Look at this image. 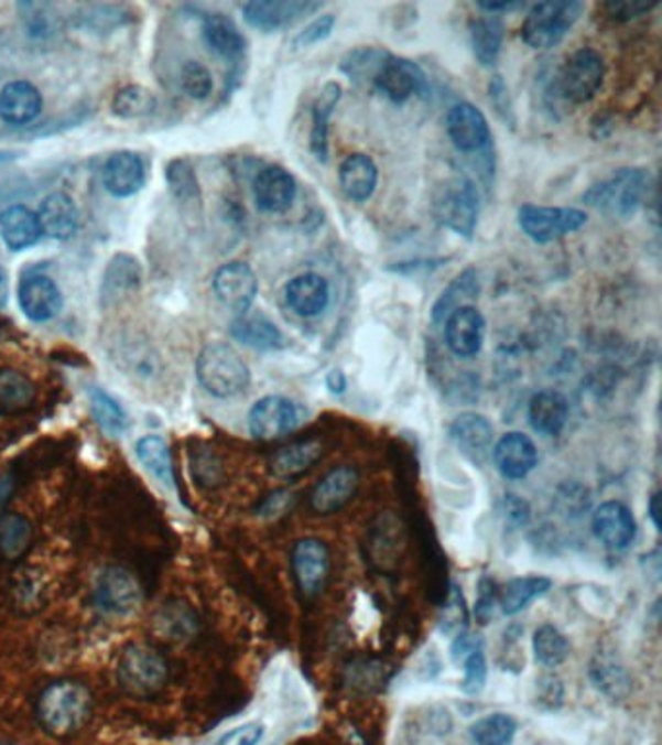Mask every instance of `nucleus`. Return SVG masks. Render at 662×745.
<instances>
[{
    "instance_id": "1",
    "label": "nucleus",
    "mask_w": 662,
    "mask_h": 745,
    "mask_svg": "<svg viewBox=\"0 0 662 745\" xmlns=\"http://www.w3.org/2000/svg\"><path fill=\"white\" fill-rule=\"evenodd\" d=\"M94 699L80 681L58 680L43 689L35 713L43 730L55 737L74 736L90 721Z\"/></svg>"
},
{
    "instance_id": "2",
    "label": "nucleus",
    "mask_w": 662,
    "mask_h": 745,
    "mask_svg": "<svg viewBox=\"0 0 662 745\" xmlns=\"http://www.w3.org/2000/svg\"><path fill=\"white\" fill-rule=\"evenodd\" d=\"M653 186L651 171L643 168H621L614 171L610 177L590 186L583 195V203L608 216L630 218L639 208H643Z\"/></svg>"
},
{
    "instance_id": "3",
    "label": "nucleus",
    "mask_w": 662,
    "mask_h": 745,
    "mask_svg": "<svg viewBox=\"0 0 662 745\" xmlns=\"http://www.w3.org/2000/svg\"><path fill=\"white\" fill-rule=\"evenodd\" d=\"M585 12L579 0H546L532 4L521 25V37L534 51L554 50Z\"/></svg>"
},
{
    "instance_id": "4",
    "label": "nucleus",
    "mask_w": 662,
    "mask_h": 745,
    "mask_svg": "<svg viewBox=\"0 0 662 745\" xmlns=\"http://www.w3.org/2000/svg\"><path fill=\"white\" fill-rule=\"evenodd\" d=\"M198 382L216 398L238 397L251 382V371L236 349L214 342L203 348L197 359Z\"/></svg>"
},
{
    "instance_id": "5",
    "label": "nucleus",
    "mask_w": 662,
    "mask_h": 745,
    "mask_svg": "<svg viewBox=\"0 0 662 745\" xmlns=\"http://www.w3.org/2000/svg\"><path fill=\"white\" fill-rule=\"evenodd\" d=\"M117 678L129 695L150 699L165 688L170 678V666L164 655L154 647L137 643L124 648L117 666Z\"/></svg>"
},
{
    "instance_id": "6",
    "label": "nucleus",
    "mask_w": 662,
    "mask_h": 745,
    "mask_svg": "<svg viewBox=\"0 0 662 745\" xmlns=\"http://www.w3.org/2000/svg\"><path fill=\"white\" fill-rule=\"evenodd\" d=\"M435 218L453 234L473 239L480 216V193L475 181L466 177H453L437 188L434 198Z\"/></svg>"
},
{
    "instance_id": "7",
    "label": "nucleus",
    "mask_w": 662,
    "mask_h": 745,
    "mask_svg": "<svg viewBox=\"0 0 662 745\" xmlns=\"http://www.w3.org/2000/svg\"><path fill=\"white\" fill-rule=\"evenodd\" d=\"M605 74L603 55L590 47H583L575 51L560 68L554 80V91L573 106L589 104L597 96L598 89L603 88Z\"/></svg>"
},
{
    "instance_id": "8",
    "label": "nucleus",
    "mask_w": 662,
    "mask_h": 745,
    "mask_svg": "<svg viewBox=\"0 0 662 745\" xmlns=\"http://www.w3.org/2000/svg\"><path fill=\"white\" fill-rule=\"evenodd\" d=\"M371 88H376L383 98L397 106L406 104L410 98L425 99L430 96V82L422 66L406 57H397L387 51L381 65L371 78Z\"/></svg>"
},
{
    "instance_id": "9",
    "label": "nucleus",
    "mask_w": 662,
    "mask_h": 745,
    "mask_svg": "<svg viewBox=\"0 0 662 745\" xmlns=\"http://www.w3.org/2000/svg\"><path fill=\"white\" fill-rule=\"evenodd\" d=\"M587 214L579 208L565 206H536L523 204L517 212V224L524 236L539 245L552 244L569 236L587 224Z\"/></svg>"
},
{
    "instance_id": "10",
    "label": "nucleus",
    "mask_w": 662,
    "mask_h": 745,
    "mask_svg": "<svg viewBox=\"0 0 662 745\" xmlns=\"http://www.w3.org/2000/svg\"><path fill=\"white\" fill-rule=\"evenodd\" d=\"M302 423V410L294 400L279 395L261 398L249 412V431L254 439L284 438Z\"/></svg>"
},
{
    "instance_id": "11",
    "label": "nucleus",
    "mask_w": 662,
    "mask_h": 745,
    "mask_svg": "<svg viewBox=\"0 0 662 745\" xmlns=\"http://www.w3.org/2000/svg\"><path fill=\"white\" fill-rule=\"evenodd\" d=\"M323 9L321 2L311 0H253L243 4V18L247 24L262 33H276L286 30L302 18L315 14Z\"/></svg>"
},
{
    "instance_id": "12",
    "label": "nucleus",
    "mask_w": 662,
    "mask_h": 745,
    "mask_svg": "<svg viewBox=\"0 0 662 745\" xmlns=\"http://www.w3.org/2000/svg\"><path fill=\"white\" fill-rule=\"evenodd\" d=\"M447 134L463 154H484L490 150L493 140L486 115L468 101L451 107L447 114Z\"/></svg>"
},
{
    "instance_id": "13",
    "label": "nucleus",
    "mask_w": 662,
    "mask_h": 745,
    "mask_svg": "<svg viewBox=\"0 0 662 745\" xmlns=\"http://www.w3.org/2000/svg\"><path fill=\"white\" fill-rule=\"evenodd\" d=\"M213 288L224 307L246 315L259 292V280L246 262H228L216 270Z\"/></svg>"
},
{
    "instance_id": "14",
    "label": "nucleus",
    "mask_w": 662,
    "mask_h": 745,
    "mask_svg": "<svg viewBox=\"0 0 662 745\" xmlns=\"http://www.w3.org/2000/svg\"><path fill=\"white\" fill-rule=\"evenodd\" d=\"M142 592L134 576L123 568H107L96 581L94 602L101 612L127 616L139 608Z\"/></svg>"
},
{
    "instance_id": "15",
    "label": "nucleus",
    "mask_w": 662,
    "mask_h": 745,
    "mask_svg": "<svg viewBox=\"0 0 662 745\" xmlns=\"http://www.w3.org/2000/svg\"><path fill=\"white\" fill-rule=\"evenodd\" d=\"M330 555L325 543L317 538H305L292 550V569L303 596H315L327 583Z\"/></svg>"
},
{
    "instance_id": "16",
    "label": "nucleus",
    "mask_w": 662,
    "mask_h": 745,
    "mask_svg": "<svg viewBox=\"0 0 662 745\" xmlns=\"http://www.w3.org/2000/svg\"><path fill=\"white\" fill-rule=\"evenodd\" d=\"M297 196V183L290 171L280 165H269L257 173L253 181V198L257 208L267 214L290 210Z\"/></svg>"
},
{
    "instance_id": "17",
    "label": "nucleus",
    "mask_w": 662,
    "mask_h": 745,
    "mask_svg": "<svg viewBox=\"0 0 662 745\" xmlns=\"http://www.w3.org/2000/svg\"><path fill=\"white\" fill-rule=\"evenodd\" d=\"M449 435L468 461L480 466L490 458L493 449V428L482 413H460L451 423Z\"/></svg>"
},
{
    "instance_id": "18",
    "label": "nucleus",
    "mask_w": 662,
    "mask_h": 745,
    "mask_svg": "<svg viewBox=\"0 0 662 745\" xmlns=\"http://www.w3.org/2000/svg\"><path fill=\"white\" fill-rule=\"evenodd\" d=\"M484 336L486 318L475 305L457 309L445 321V342L455 356L473 357L480 354Z\"/></svg>"
},
{
    "instance_id": "19",
    "label": "nucleus",
    "mask_w": 662,
    "mask_h": 745,
    "mask_svg": "<svg viewBox=\"0 0 662 745\" xmlns=\"http://www.w3.org/2000/svg\"><path fill=\"white\" fill-rule=\"evenodd\" d=\"M491 454H493L496 468L506 479L527 478L539 461L536 445L532 443L531 438H527L519 431L499 439L496 446L491 449Z\"/></svg>"
},
{
    "instance_id": "20",
    "label": "nucleus",
    "mask_w": 662,
    "mask_h": 745,
    "mask_svg": "<svg viewBox=\"0 0 662 745\" xmlns=\"http://www.w3.org/2000/svg\"><path fill=\"white\" fill-rule=\"evenodd\" d=\"M593 530L610 550H626L636 538V519L620 501H606L593 515Z\"/></svg>"
},
{
    "instance_id": "21",
    "label": "nucleus",
    "mask_w": 662,
    "mask_h": 745,
    "mask_svg": "<svg viewBox=\"0 0 662 745\" xmlns=\"http://www.w3.org/2000/svg\"><path fill=\"white\" fill-rule=\"evenodd\" d=\"M18 301L24 315L33 323H45L58 315L63 295L57 284L47 276H30L18 288Z\"/></svg>"
},
{
    "instance_id": "22",
    "label": "nucleus",
    "mask_w": 662,
    "mask_h": 745,
    "mask_svg": "<svg viewBox=\"0 0 662 745\" xmlns=\"http://www.w3.org/2000/svg\"><path fill=\"white\" fill-rule=\"evenodd\" d=\"M284 295H286L287 307L292 309L295 315L313 318V316H319L328 307L330 285L325 276L305 272L287 282Z\"/></svg>"
},
{
    "instance_id": "23",
    "label": "nucleus",
    "mask_w": 662,
    "mask_h": 745,
    "mask_svg": "<svg viewBox=\"0 0 662 745\" xmlns=\"http://www.w3.org/2000/svg\"><path fill=\"white\" fill-rule=\"evenodd\" d=\"M360 486V474L352 466H338L328 472L325 478L311 494V509L319 515H328L343 509L346 503L352 499Z\"/></svg>"
},
{
    "instance_id": "24",
    "label": "nucleus",
    "mask_w": 662,
    "mask_h": 745,
    "mask_svg": "<svg viewBox=\"0 0 662 745\" xmlns=\"http://www.w3.org/2000/svg\"><path fill=\"white\" fill-rule=\"evenodd\" d=\"M144 177H146L144 162L134 152H117L111 155L101 173L107 193L117 198L137 195L144 185Z\"/></svg>"
},
{
    "instance_id": "25",
    "label": "nucleus",
    "mask_w": 662,
    "mask_h": 745,
    "mask_svg": "<svg viewBox=\"0 0 662 745\" xmlns=\"http://www.w3.org/2000/svg\"><path fill=\"white\" fill-rule=\"evenodd\" d=\"M343 99V86L330 80L321 88L319 96L311 107L310 150L315 160L328 162V122Z\"/></svg>"
},
{
    "instance_id": "26",
    "label": "nucleus",
    "mask_w": 662,
    "mask_h": 745,
    "mask_svg": "<svg viewBox=\"0 0 662 745\" xmlns=\"http://www.w3.org/2000/svg\"><path fill=\"white\" fill-rule=\"evenodd\" d=\"M529 423L532 430L544 438H556L564 431L569 418L567 398L557 390H539L529 402Z\"/></svg>"
},
{
    "instance_id": "27",
    "label": "nucleus",
    "mask_w": 662,
    "mask_h": 745,
    "mask_svg": "<svg viewBox=\"0 0 662 745\" xmlns=\"http://www.w3.org/2000/svg\"><path fill=\"white\" fill-rule=\"evenodd\" d=\"M42 91L32 82L7 84L0 91V117L9 125H28L42 114Z\"/></svg>"
},
{
    "instance_id": "28",
    "label": "nucleus",
    "mask_w": 662,
    "mask_h": 745,
    "mask_svg": "<svg viewBox=\"0 0 662 745\" xmlns=\"http://www.w3.org/2000/svg\"><path fill=\"white\" fill-rule=\"evenodd\" d=\"M338 183L346 198L354 203H366L376 193L379 168L369 155L350 154L340 163Z\"/></svg>"
},
{
    "instance_id": "29",
    "label": "nucleus",
    "mask_w": 662,
    "mask_h": 745,
    "mask_svg": "<svg viewBox=\"0 0 662 745\" xmlns=\"http://www.w3.org/2000/svg\"><path fill=\"white\" fill-rule=\"evenodd\" d=\"M229 334L243 346L261 352L286 348V336L262 313L239 315L229 326Z\"/></svg>"
},
{
    "instance_id": "30",
    "label": "nucleus",
    "mask_w": 662,
    "mask_h": 745,
    "mask_svg": "<svg viewBox=\"0 0 662 745\" xmlns=\"http://www.w3.org/2000/svg\"><path fill=\"white\" fill-rule=\"evenodd\" d=\"M37 222L42 227V236H50L51 239L65 241L78 231L80 218H78V208L70 196L65 193H55L43 201L40 210H37Z\"/></svg>"
},
{
    "instance_id": "31",
    "label": "nucleus",
    "mask_w": 662,
    "mask_h": 745,
    "mask_svg": "<svg viewBox=\"0 0 662 745\" xmlns=\"http://www.w3.org/2000/svg\"><path fill=\"white\" fill-rule=\"evenodd\" d=\"M0 237L12 251H24L40 241L42 227L30 208L18 204L0 214Z\"/></svg>"
},
{
    "instance_id": "32",
    "label": "nucleus",
    "mask_w": 662,
    "mask_h": 745,
    "mask_svg": "<svg viewBox=\"0 0 662 745\" xmlns=\"http://www.w3.org/2000/svg\"><path fill=\"white\" fill-rule=\"evenodd\" d=\"M203 33H205L206 45L216 55L228 58V61H238L246 55V35L239 32L236 22L226 14H218V12L208 14L203 24Z\"/></svg>"
},
{
    "instance_id": "33",
    "label": "nucleus",
    "mask_w": 662,
    "mask_h": 745,
    "mask_svg": "<svg viewBox=\"0 0 662 745\" xmlns=\"http://www.w3.org/2000/svg\"><path fill=\"white\" fill-rule=\"evenodd\" d=\"M478 295H480L478 272L475 268H466L443 290L442 295L435 301L434 307H432V321L435 324L445 323L451 313H455L457 309L473 305V301L478 300Z\"/></svg>"
},
{
    "instance_id": "34",
    "label": "nucleus",
    "mask_w": 662,
    "mask_h": 745,
    "mask_svg": "<svg viewBox=\"0 0 662 745\" xmlns=\"http://www.w3.org/2000/svg\"><path fill=\"white\" fill-rule=\"evenodd\" d=\"M321 456H323V445L317 439L292 443V445L280 449L279 453L272 454L270 472L276 478H297V476H302L303 472L310 471Z\"/></svg>"
},
{
    "instance_id": "35",
    "label": "nucleus",
    "mask_w": 662,
    "mask_h": 745,
    "mask_svg": "<svg viewBox=\"0 0 662 745\" xmlns=\"http://www.w3.org/2000/svg\"><path fill=\"white\" fill-rule=\"evenodd\" d=\"M470 47L475 53L476 61L480 65L490 68L498 63L503 40H506V25L499 17H480L470 22Z\"/></svg>"
},
{
    "instance_id": "36",
    "label": "nucleus",
    "mask_w": 662,
    "mask_h": 745,
    "mask_svg": "<svg viewBox=\"0 0 662 745\" xmlns=\"http://www.w3.org/2000/svg\"><path fill=\"white\" fill-rule=\"evenodd\" d=\"M142 284V270L137 260L129 255H117L107 267L104 285H101V301L113 305L123 300L127 293L137 290Z\"/></svg>"
},
{
    "instance_id": "37",
    "label": "nucleus",
    "mask_w": 662,
    "mask_h": 745,
    "mask_svg": "<svg viewBox=\"0 0 662 745\" xmlns=\"http://www.w3.org/2000/svg\"><path fill=\"white\" fill-rule=\"evenodd\" d=\"M35 404V385L24 372L0 367V415H18Z\"/></svg>"
},
{
    "instance_id": "38",
    "label": "nucleus",
    "mask_w": 662,
    "mask_h": 745,
    "mask_svg": "<svg viewBox=\"0 0 662 745\" xmlns=\"http://www.w3.org/2000/svg\"><path fill=\"white\" fill-rule=\"evenodd\" d=\"M137 456H139L140 464L160 484H164L170 489L177 487L175 471H173L172 451H170V446L164 439L158 438V435H146V438L139 439Z\"/></svg>"
},
{
    "instance_id": "39",
    "label": "nucleus",
    "mask_w": 662,
    "mask_h": 745,
    "mask_svg": "<svg viewBox=\"0 0 662 745\" xmlns=\"http://www.w3.org/2000/svg\"><path fill=\"white\" fill-rule=\"evenodd\" d=\"M550 586L552 581L546 576H519L503 586V591L499 594V606L506 616H516L531 602L546 594Z\"/></svg>"
},
{
    "instance_id": "40",
    "label": "nucleus",
    "mask_w": 662,
    "mask_h": 745,
    "mask_svg": "<svg viewBox=\"0 0 662 745\" xmlns=\"http://www.w3.org/2000/svg\"><path fill=\"white\" fill-rule=\"evenodd\" d=\"M33 527L24 515L4 512L0 515V558L17 561L32 546Z\"/></svg>"
},
{
    "instance_id": "41",
    "label": "nucleus",
    "mask_w": 662,
    "mask_h": 745,
    "mask_svg": "<svg viewBox=\"0 0 662 745\" xmlns=\"http://www.w3.org/2000/svg\"><path fill=\"white\" fill-rule=\"evenodd\" d=\"M88 402H90L91 415L98 422L99 428L119 438L124 431L129 430V415L113 397H109L106 390L99 387L88 389Z\"/></svg>"
},
{
    "instance_id": "42",
    "label": "nucleus",
    "mask_w": 662,
    "mask_h": 745,
    "mask_svg": "<svg viewBox=\"0 0 662 745\" xmlns=\"http://www.w3.org/2000/svg\"><path fill=\"white\" fill-rule=\"evenodd\" d=\"M590 680L595 688L610 699H623L631 689V680L628 672L621 668L614 658L606 655H597L590 665Z\"/></svg>"
},
{
    "instance_id": "43",
    "label": "nucleus",
    "mask_w": 662,
    "mask_h": 745,
    "mask_svg": "<svg viewBox=\"0 0 662 745\" xmlns=\"http://www.w3.org/2000/svg\"><path fill=\"white\" fill-rule=\"evenodd\" d=\"M532 650L540 665L556 668L564 665L569 657V643L565 639L564 633L554 625H540L532 637Z\"/></svg>"
},
{
    "instance_id": "44",
    "label": "nucleus",
    "mask_w": 662,
    "mask_h": 745,
    "mask_svg": "<svg viewBox=\"0 0 662 745\" xmlns=\"http://www.w3.org/2000/svg\"><path fill=\"white\" fill-rule=\"evenodd\" d=\"M516 734V719L503 713L484 716L470 726V737L475 745H511Z\"/></svg>"
},
{
    "instance_id": "45",
    "label": "nucleus",
    "mask_w": 662,
    "mask_h": 745,
    "mask_svg": "<svg viewBox=\"0 0 662 745\" xmlns=\"http://www.w3.org/2000/svg\"><path fill=\"white\" fill-rule=\"evenodd\" d=\"M158 107V99L150 89L142 86H127L119 89L113 98V114L121 119H140L152 115Z\"/></svg>"
},
{
    "instance_id": "46",
    "label": "nucleus",
    "mask_w": 662,
    "mask_h": 745,
    "mask_svg": "<svg viewBox=\"0 0 662 745\" xmlns=\"http://www.w3.org/2000/svg\"><path fill=\"white\" fill-rule=\"evenodd\" d=\"M460 591L463 589H458L457 584H451L449 598L443 606L442 617H439V629L451 637L463 635L468 627V609H466L465 596Z\"/></svg>"
},
{
    "instance_id": "47",
    "label": "nucleus",
    "mask_w": 662,
    "mask_h": 745,
    "mask_svg": "<svg viewBox=\"0 0 662 745\" xmlns=\"http://www.w3.org/2000/svg\"><path fill=\"white\" fill-rule=\"evenodd\" d=\"M180 82L181 89L191 99L203 101V99L208 98L213 94V74H210V71L205 65H200L198 61H188V63L183 65Z\"/></svg>"
},
{
    "instance_id": "48",
    "label": "nucleus",
    "mask_w": 662,
    "mask_h": 745,
    "mask_svg": "<svg viewBox=\"0 0 662 745\" xmlns=\"http://www.w3.org/2000/svg\"><path fill=\"white\" fill-rule=\"evenodd\" d=\"M167 181H170V186H172L175 196L188 198V201L198 196L197 177H195L193 168L187 160H175V162L170 163Z\"/></svg>"
},
{
    "instance_id": "49",
    "label": "nucleus",
    "mask_w": 662,
    "mask_h": 745,
    "mask_svg": "<svg viewBox=\"0 0 662 745\" xmlns=\"http://www.w3.org/2000/svg\"><path fill=\"white\" fill-rule=\"evenodd\" d=\"M661 0H608L605 10L616 22H631L656 9Z\"/></svg>"
},
{
    "instance_id": "50",
    "label": "nucleus",
    "mask_w": 662,
    "mask_h": 745,
    "mask_svg": "<svg viewBox=\"0 0 662 745\" xmlns=\"http://www.w3.org/2000/svg\"><path fill=\"white\" fill-rule=\"evenodd\" d=\"M465 666V680H463V691L468 695H476L482 691L488 678V665L484 657L482 648H476L470 655L463 658Z\"/></svg>"
},
{
    "instance_id": "51",
    "label": "nucleus",
    "mask_w": 662,
    "mask_h": 745,
    "mask_svg": "<svg viewBox=\"0 0 662 745\" xmlns=\"http://www.w3.org/2000/svg\"><path fill=\"white\" fill-rule=\"evenodd\" d=\"M336 18L335 14H323V17L315 18L313 22L305 25L302 32L294 37L295 50H307L317 43L330 37V33L335 30Z\"/></svg>"
},
{
    "instance_id": "52",
    "label": "nucleus",
    "mask_w": 662,
    "mask_h": 745,
    "mask_svg": "<svg viewBox=\"0 0 662 745\" xmlns=\"http://www.w3.org/2000/svg\"><path fill=\"white\" fill-rule=\"evenodd\" d=\"M262 736H264V726L261 722H247L238 728L229 730L228 734H224L216 745H259Z\"/></svg>"
},
{
    "instance_id": "53",
    "label": "nucleus",
    "mask_w": 662,
    "mask_h": 745,
    "mask_svg": "<svg viewBox=\"0 0 662 745\" xmlns=\"http://www.w3.org/2000/svg\"><path fill=\"white\" fill-rule=\"evenodd\" d=\"M488 89H490V101L496 107V111L503 117V121L516 122L513 109H511V104H509L508 86H506V82H503V78L499 74L491 78Z\"/></svg>"
},
{
    "instance_id": "54",
    "label": "nucleus",
    "mask_w": 662,
    "mask_h": 745,
    "mask_svg": "<svg viewBox=\"0 0 662 745\" xmlns=\"http://www.w3.org/2000/svg\"><path fill=\"white\" fill-rule=\"evenodd\" d=\"M501 512H503V517L509 525H513V527H524L529 522V517H531L529 505L523 499H519L517 495H506Z\"/></svg>"
},
{
    "instance_id": "55",
    "label": "nucleus",
    "mask_w": 662,
    "mask_h": 745,
    "mask_svg": "<svg viewBox=\"0 0 662 745\" xmlns=\"http://www.w3.org/2000/svg\"><path fill=\"white\" fill-rule=\"evenodd\" d=\"M493 583H490L488 579H484L480 583V598H478V604H476V617L480 624L486 625L490 622V617L493 616Z\"/></svg>"
},
{
    "instance_id": "56",
    "label": "nucleus",
    "mask_w": 662,
    "mask_h": 745,
    "mask_svg": "<svg viewBox=\"0 0 662 745\" xmlns=\"http://www.w3.org/2000/svg\"><path fill=\"white\" fill-rule=\"evenodd\" d=\"M540 689H542L540 703H549V709H556L562 703L564 688H562V681L557 678H544L540 681Z\"/></svg>"
},
{
    "instance_id": "57",
    "label": "nucleus",
    "mask_w": 662,
    "mask_h": 745,
    "mask_svg": "<svg viewBox=\"0 0 662 745\" xmlns=\"http://www.w3.org/2000/svg\"><path fill=\"white\" fill-rule=\"evenodd\" d=\"M290 497H292V495L287 494V492H276V494L269 495V497L262 501L259 512L264 515V517L280 515L282 510L286 509Z\"/></svg>"
},
{
    "instance_id": "58",
    "label": "nucleus",
    "mask_w": 662,
    "mask_h": 745,
    "mask_svg": "<svg viewBox=\"0 0 662 745\" xmlns=\"http://www.w3.org/2000/svg\"><path fill=\"white\" fill-rule=\"evenodd\" d=\"M478 9L488 12L490 17H498L501 12H516V10L527 9L524 2H513V0H503V2H478Z\"/></svg>"
},
{
    "instance_id": "59",
    "label": "nucleus",
    "mask_w": 662,
    "mask_h": 745,
    "mask_svg": "<svg viewBox=\"0 0 662 745\" xmlns=\"http://www.w3.org/2000/svg\"><path fill=\"white\" fill-rule=\"evenodd\" d=\"M327 389L333 392V395H343L346 387H348V381H346V375H344L340 369H333V371L327 375Z\"/></svg>"
},
{
    "instance_id": "60",
    "label": "nucleus",
    "mask_w": 662,
    "mask_h": 745,
    "mask_svg": "<svg viewBox=\"0 0 662 745\" xmlns=\"http://www.w3.org/2000/svg\"><path fill=\"white\" fill-rule=\"evenodd\" d=\"M17 489V482L10 476H0V515H4V507Z\"/></svg>"
},
{
    "instance_id": "61",
    "label": "nucleus",
    "mask_w": 662,
    "mask_h": 745,
    "mask_svg": "<svg viewBox=\"0 0 662 745\" xmlns=\"http://www.w3.org/2000/svg\"><path fill=\"white\" fill-rule=\"evenodd\" d=\"M661 494L656 492V494H653V497H651V501H649V517L653 520L656 530H661Z\"/></svg>"
},
{
    "instance_id": "62",
    "label": "nucleus",
    "mask_w": 662,
    "mask_h": 745,
    "mask_svg": "<svg viewBox=\"0 0 662 745\" xmlns=\"http://www.w3.org/2000/svg\"><path fill=\"white\" fill-rule=\"evenodd\" d=\"M9 303V276L0 268V309L7 307Z\"/></svg>"
},
{
    "instance_id": "63",
    "label": "nucleus",
    "mask_w": 662,
    "mask_h": 745,
    "mask_svg": "<svg viewBox=\"0 0 662 745\" xmlns=\"http://www.w3.org/2000/svg\"><path fill=\"white\" fill-rule=\"evenodd\" d=\"M14 158H17V152H0V163L9 162Z\"/></svg>"
},
{
    "instance_id": "64",
    "label": "nucleus",
    "mask_w": 662,
    "mask_h": 745,
    "mask_svg": "<svg viewBox=\"0 0 662 745\" xmlns=\"http://www.w3.org/2000/svg\"><path fill=\"white\" fill-rule=\"evenodd\" d=\"M0 745H20V744H14V742H0Z\"/></svg>"
}]
</instances>
